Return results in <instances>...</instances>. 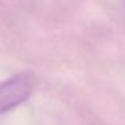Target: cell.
I'll return each instance as SVG.
<instances>
[{
  "label": "cell",
  "instance_id": "cell-1",
  "mask_svg": "<svg viewBox=\"0 0 125 125\" xmlns=\"http://www.w3.org/2000/svg\"><path fill=\"white\" fill-rule=\"evenodd\" d=\"M34 90V78L28 73H20L0 82V116L22 105Z\"/></svg>",
  "mask_w": 125,
  "mask_h": 125
}]
</instances>
